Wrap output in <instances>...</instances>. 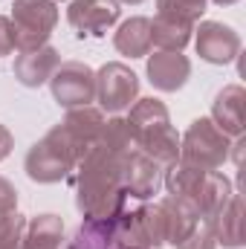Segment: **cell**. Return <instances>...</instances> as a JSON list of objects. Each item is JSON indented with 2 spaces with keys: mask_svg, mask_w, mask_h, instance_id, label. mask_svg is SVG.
Instances as JSON below:
<instances>
[{
  "mask_svg": "<svg viewBox=\"0 0 246 249\" xmlns=\"http://www.w3.org/2000/svg\"><path fill=\"white\" fill-rule=\"evenodd\" d=\"M12 53H15V26L9 18L0 15V58L12 55Z\"/></svg>",
  "mask_w": 246,
  "mask_h": 249,
  "instance_id": "obj_28",
  "label": "cell"
},
{
  "mask_svg": "<svg viewBox=\"0 0 246 249\" xmlns=\"http://www.w3.org/2000/svg\"><path fill=\"white\" fill-rule=\"evenodd\" d=\"M244 107H246V93L241 84H226L214 102H211V122L217 124L229 139L244 136L246 130V119H244Z\"/></svg>",
  "mask_w": 246,
  "mask_h": 249,
  "instance_id": "obj_14",
  "label": "cell"
},
{
  "mask_svg": "<svg viewBox=\"0 0 246 249\" xmlns=\"http://www.w3.org/2000/svg\"><path fill=\"white\" fill-rule=\"evenodd\" d=\"M64 244V217L58 214H35L26 220L23 249H58Z\"/></svg>",
  "mask_w": 246,
  "mask_h": 249,
  "instance_id": "obj_19",
  "label": "cell"
},
{
  "mask_svg": "<svg viewBox=\"0 0 246 249\" xmlns=\"http://www.w3.org/2000/svg\"><path fill=\"white\" fill-rule=\"evenodd\" d=\"M61 127L67 130L70 142L75 145L78 151V160L99 142L102 136V127H105V110L93 107V105H81V107H70L67 116H64Z\"/></svg>",
  "mask_w": 246,
  "mask_h": 249,
  "instance_id": "obj_12",
  "label": "cell"
},
{
  "mask_svg": "<svg viewBox=\"0 0 246 249\" xmlns=\"http://www.w3.org/2000/svg\"><path fill=\"white\" fill-rule=\"evenodd\" d=\"M99 145H105L107 151L127 157L130 151H136V136H133V127L127 122V116H113V119H105L102 127V136H99Z\"/></svg>",
  "mask_w": 246,
  "mask_h": 249,
  "instance_id": "obj_23",
  "label": "cell"
},
{
  "mask_svg": "<svg viewBox=\"0 0 246 249\" xmlns=\"http://www.w3.org/2000/svg\"><path fill=\"white\" fill-rule=\"evenodd\" d=\"M119 3H127V6H139L142 0H119Z\"/></svg>",
  "mask_w": 246,
  "mask_h": 249,
  "instance_id": "obj_31",
  "label": "cell"
},
{
  "mask_svg": "<svg viewBox=\"0 0 246 249\" xmlns=\"http://www.w3.org/2000/svg\"><path fill=\"white\" fill-rule=\"evenodd\" d=\"M214 6H232V3H238V0H211Z\"/></svg>",
  "mask_w": 246,
  "mask_h": 249,
  "instance_id": "obj_30",
  "label": "cell"
},
{
  "mask_svg": "<svg viewBox=\"0 0 246 249\" xmlns=\"http://www.w3.org/2000/svg\"><path fill=\"white\" fill-rule=\"evenodd\" d=\"M9 20L15 26V50H38L58 23V6L55 0H15Z\"/></svg>",
  "mask_w": 246,
  "mask_h": 249,
  "instance_id": "obj_5",
  "label": "cell"
},
{
  "mask_svg": "<svg viewBox=\"0 0 246 249\" xmlns=\"http://www.w3.org/2000/svg\"><path fill=\"white\" fill-rule=\"evenodd\" d=\"M145 72H148V81L157 90L177 93V90H183L185 81L191 78V61H188V55H183V53H162L159 50V53H154L148 58Z\"/></svg>",
  "mask_w": 246,
  "mask_h": 249,
  "instance_id": "obj_13",
  "label": "cell"
},
{
  "mask_svg": "<svg viewBox=\"0 0 246 249\" xmlns=\"http://www.w3.org/2000/svg\"><path fill=\"white\" fill-rule=\"evenodd\" d=\"M177 249H217L214 241V229H211V220L209 217H200L194 223V229L185 235V241Z\"/></svg>",
  "mask_w": 246,
  "mask_h": 249,
  "instance_id": "obj_26",
  "label": "cell"
},
{
  "mask_svg": "<svg viewBox=\"0 0 246 249\" xmlns=\"http://www.w3.org/2000/svg\"><path fill=\"white\" fill-rule=\"evenodd\" d=\"M122 162L124 157L96 142L67 177L75 191V209L84 220H110L124 206L127 194L122 188Z\"/></svg>",
  "mask_w": 246,
  "mask_h": 249,
  "instance_id": "obj_1",
  "label": "cell"
},
{
  "mask_svg": "<svg viewBox=\"0 0 246 249\" xmlns=\"http://www.w3.org/2000/svg\"><path fill=\"white\" fill-rule=\"evenodd\" d=\"M23 229L26 217L12 212L0 220V249H23Z\"/></svg>",
  "mask_w": 246,
  "mask_h": 249,
  "instance_id": "obj_25",
  "label": "cell"
},
{
  "mask_svg": "<svg viewBox=\"0 0 246 249\" xmlns=\"http://www.w3.org/2000/svg\"><path fill=\"white\" fill-rule=\"evenodd\" d=\"M58 64H61V53H58L55 47L44 44V47L26 50V53H20V55L15 58V78H18L23 87L38 90V87L50 84V78H53V72L58 70Z\"/></svg>",
  "mask_w": 246,
  "mask_h": 249,
  "instance_id": "obj_11",
  "label": "cell"
},
{
  "mask_svg": "<svg viewBox=\"0 0 246 249\" xmlns=\"http://www.w3.org/2000/svg\"><path fill=\"white\" fill-rule=\"evenodd\" d=\"M110 229L116 249H159L165 244L157 203H139L127 197L124 206L110 217Z\"/></svg>",
  "mask_w": 246,
  "mask_h": 249,
  "instance_id": "obj_3",
  "label": "cell"
},
{
  "mask_svg": "<svg viewBox=\"0 0 246 249\" xmlns=\"http://www.w3.org/2000/svg\"><path fill=\"white\" fill-rule=\"evenodd\" d=\"M127 110H130V113H127V122H130V127H133L136 142H139L145 133H151V130H157V127H162V124L171 122L168 107H165L159 99H154V96H148V99H136Z\"/></svg>",
  "mask_w": 246,
  "mask_h": 249,
  "instance_id": "obj_20",
  "label": "cell"
},
{
  "mask_svg": "<svg viewBox=\"0 0 246 249\" xmlns=\"http://www.w3.org/2000/svg\"><path fill=\"white\" fill-rule=\"evenodd\" d=\"M12 212H18V188L6 177H0V220L6 214H12Z\"/></svg>",
  "mask_w": 246,
  "mask_h": 249,
  "instance_id": "obj_27",
  "label": "cell"
},
{
  "mask_svg": "<svg viewBox=\"0 0 246 249\" xmlns=\"http://www.w3.org/2000/svg\"><path fill=\"white\" fill-rule=\"evenodd\" d=\"M194 47L203 61L226 67L241 55V35L220 20H203L194 26Z\"/></svg>",
  "mask_w": 246,
  "mask_h": 249,
  "instance_id": "obj_9",
  "label": "cell"
},
{
  "mask_svg": "<svg viewBox=\"0 0 246 249\" xmlns=\"http://www.w3.org/2000/svg\"><path fill=\"white\" fill-rule=\"evenodd\" d=\"M58 249H116L110 220H81L75 235Z\"/></svg>",
  "mask_w": 246,
  "mask_h": 249,
  "instance_id": "obj_22",
  "label": "cell"
},
{
  "mask_svg": "<svg viewBox=\"0 0 246 249\" xmlns=\"http://www.w3.org/2000/svg\"><path fill=\"white\" fill-rule=\"evenodd\" d=\"M122 18L119 0H70L67 20L78 38H102Z\"/></svg>",
  "mask_w": 246,
  "mask_h": 249,
  "instance_id": "obj_8",
  "label": "cell"
},
{
  "mask_svg": "<svg viewBox=\"0 0 246 249\" xmlns=\"http://www.w3.org/2000/svg\"><path fill=\"white\" fill-rule=\"evenodd\" d=\"M12 148H15V136L9 133V127H6V124H0V162L12 154Z\"/></svg>",
  "mask_w": 246,
  "mask_h": 249,
  "instance_id": "obj_29",
  "label": "cell"
},
{
  "mask_svg": "<svg viewBox=\"0 0 246 249\" xmlns=\"http://www.w3.org/2000/svg\"><path fill=\"white\" fill-rule=\"evenodd\" d=\"M209 0H157V15H168V18H180L197 26V20L203 18Z\"/></svg>",
  "mask_w": 246,
  "mask_h": 249,
  "instance_id": "obj_24",
  "label": "cell"
},
{
  "mask_svg": "<svg viewBox=\"0 0 246 249\" xmlns=\"http://www.w3.org/2000/svg\"><path fill=\"white\" fill-rule=\"evenodd\" d=\"M229 145L232 139L209 116H200L180 136V162L206 168V171H217L229 160Z\"/></svg>",
  "mask_w": 246,
  "mask_h": 249,
  "instance_id": "obj_4",
  "label": "cell"
},
{
  "mask_svg": "<svg viewBox=\"0 0 246 249\" xmlns=\"http://www.w3.org/2000/svg\"><path fill=\"white\" fill-rule=\"evenodd\" d=\"M235 194V188H232V180L226 177V174H220V171H209L206 174V183H203V191H200V197H197V203H194V209L200 212V217H214L226 203H229V197Z\"/></svg>",
  "mask_w": 246,
  "mask_h": 249,
  "instance_id": "obj_21",
  "label": "cell"
},
{
  "mask_svg": "<svg viewBox=\"0 0 246 249\" xmlns=\"http://www.w3.org/2000/svg\"><path fill=\"white\" fill-rule=\"evenodd\" d=\"M211 229H214V241L217 247L226 249H241L244 247V197L235 191L229 197V203L211 217Z\"/></svg>",
  "mask_w": 246,
  "mask_h": 249,
  "instance_id": "obj_16",
  "label": "cell"
},
{
  "mask_svg": "<svg viewBox=\"0 0 246 249\" xmlns=\"http://www.w3.org/2000/svg\"><path fill=\"white\" fill-rule=\"evenodd\" d=\"M113 47L127 58H145L151 53V20L142 15L122 20L113 32Z\"/></svg>",
  "mask_w": 246,
  "mask_h": 249,
  "instance_id": "obj_17",
  "label": "cell"
},
{
  "mask_svg": "<svg viewBox=\"0 0 246 249\" xmlns=\"http://www.w3.org/2000/svg\"><path fill=\"white\" fill-rule=\"evenodd\" d=\"M157 209H159V217H162V232H165V244L177 249L185 241V235L194 229V223L200 220V212L180 197H159L157 200Z\"/></svg>",
  "mask_w": 246,
  "mask_h": 249,
  "instance_id": "obj_15",
  "label": "cell"
},
{
  "mask_svg": "<svg viewBox=\"0 0 246 249\" xmlns=\"http://www.w3.org/2000/svg\"><path fill=\"white\" fill-rule=\"evenodd\" d=\"M194 35V23L180 20V18H168V15H157L151 20V47H159L162 53H183Z\"/></svg>",
  "mask_w": 246,
  "mask_h": 249,
  "instance_id": "obj_18",
  "label": "cell"
},
{
  "mask_svg": "<svg viewBox=\"0 0 246 249\" xmlns=\"http://www.w3.org/2000/svg\"><path fill=\"white\" fill-rule=\"evenodd\" d=\"M165 177V165H159L157 160H151L142 151H130L122 162V188L130 200L148 203L154 200V194H159Z\"/></svg>",
  "mask_w": 246,
  "mask_h": 249,
  "instance_id": "obj_10",
  "label": "cell"
},
{
  "mask_svg": "<svg viewBox=\"0 0 246 249\" xmlns=\"http://www.w3.org/2000/svg\"><path fill=\"white\" fill-rule=\"evenodd\" d=\"M75 165H78V151L70 142V136L61 127V122L55 124V127H50L26 151V160H23L26 177L32 183H41V186H53V183L67 180L75 171Z\"/></svg>",
  "mask_w": 246,
  "mask_h": 249,
  "instance_id": "obj_2",
  "label": "cell"
},
{
  "mask_svg": "<svg viewBox=\"0 0 246 249\" xmlns=\"http://www.w3.org/2000/svg\"><path fill=\"white\" fill-rule=\"evenodd\" d=\"M50 90L55 105L70 110L96 102V70L84 61H61L50 78Z\"/></svg>",
  "mask_w": 246,
  "mask_h": 249,
  "instance_id": "obj_7",
  "label": "cell"
},
{
  "mask_svg": "<svg viewBox=\"0 0 246 249\" xmlns=\"http://www.w3.org/2000/svg\"><path fill=\"white\" fill-rule=\"evenodd\" d=\"M139 99V75L122 61H107L96 72V102L99 110L122 113Z\"/></svg>",
  "mask_w": 246,
  "mask_h": 249,
  "instance_id": "obj_6",
  "label": "cell"
}]
</instances>
